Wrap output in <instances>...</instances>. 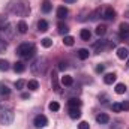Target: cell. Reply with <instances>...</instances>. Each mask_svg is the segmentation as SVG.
Segmentation results:
<instances>
[{
  "instance_id": "cell-1",
  "label": "cell",
  "mask_w": 129,
  "mask_h": 129,
  "mask_svg": "<svg viewBox=\"0 0 129 129\" xmlns=\"http://www.w3.org/2000/svg\"><path fill=\"white\" fill-rule=\"evenodd\" d=\"M8 11L17 17H27L30 14V5L27 0H11L8 3Z\"/></svg>"
},
{
  "instance_id": "cell-2",
  "label": "cell",
  "mask_w": 129,
  "mask_h": 129,
  "mask_svg": "<svg viewBox=\"0 0 129 129\" xmlns=\"http://www.w3.org/2000/svg\"><path fill=\"white\" fill-rule=\"evenodd\" d=\"M17 53H18V56H21L23 59H30V57H33V54L36 53V48H35V45H33V44L24 42V44L18 45Z\"/></svg>"
},
{
  "instance_id": "cell-3",
  "label": "cell",
  "mask_w": 129,
  "mask_h": 129,
  "mask_svg": "<svg viewBox=\"0 0 129 129\" xmlns=\"http://www.w3.org/2000/svg\"><path fill=\"white\" fill-rule=\"evenodd\" d=\"M45 68H47V60L44 57H39L32 63V72L35 75H41L45 72Z\"/></svg>"
},
{
  "instance_id": "cell-4",
  "label": "cell",
  "mask_w": 129,
  "mask_h": 129,
  "mask_svg": "<svg viewBox=\"0 0 129 129\" xmlns=\"http://www.w3.org/2000/svg\"><path fill=\"white\" fill-rule=\"evenodd\" d=\"M14 117H15V114L11 108H3L0 111V123L2 125H11L14 122Z\"/></svg>"
},
{
  "instance_id": "cell-5",
  "label": "cell",
  "mask_w": 129,
  "mask_h": 129,
  "mask_svg": "<svg viewBox=\"0 0 129 129\" xmlns=\"http://www.w3.org/2000/svg\"><path fill=\"white\" fill-rule=\"evenodd\" d=\"M12 35H14V30H12V26H9V24H3V26H0V39L2 41H6V39H11L12 38Z\"/></svg>"
},
{
  "instance_id": "cell-6",
  "label": "cell",
  "mask_w": 129,
  "mask_h": 129,
  "mask_svg": "<svg viewBox=\"0 0 129 129\" xmlns=\"http://www.w3.org/2000/svg\"><path fill=\"white\" fill-rule=\"evenodd\" d=\"M51 86H53V90L56 93H60V83H59V75H57V71H53L51 72Z\"/></svg>"
},
{
  "instance_id": "cell-7",
  "label": "cell",
  "mask_w": 129,
  "mask_h": 129,
  "mask_svg": "<svg viewBox=\"0 0 129 129\" xmlns=\"http://www.w3.org/2000/svg\"><path fill=\"white\" fill-rule=\"evenodd\" d=\"M33 125H35L36 128H45V126L48 125V119H47L44 114H39V116H36V117H35Z\"/></svg>"
},
{
  "instance_id": "cell-8",
  "label": "cell",
  "mask_w": 129,
  "mask_h": 129,
  "mask_svg": "<svg viewBox=\"0 0 129 129\" xmlns=\"http://www.w3.org/2000/svg\"><path fill=\"white\" fill-rule=\"evenodd\" d=\"M101 14H102V18H105V20H114L116 18V11L113 8H105Z\"/></svg>"
},
{
  "instance_id": "cell-9",
  "label": "cell",
  "mask_w": 129,
  "mask_h": 129,
  "mask_svg": "<svg viewBox=\"0 0 129 129\" xmlns=\"http://www.w3.org/2000/svg\"><path fill=\"white\" fill-rule=\"evenodd\" d=\"M117 57H119L120 60L128 59L129 57V50L126 47H119V48H117Z\"/></svg>"
},
{
  "instance_id": "cell-10",
  "label": "cell",
  "mask_w": 129,
  "mask_h": 129,
  "mask_svg": "<svg viewBox=\"0 0 129 129\" xmlns=\"http://www.w3.org/2000/svg\"><path fill=\"white\" fill-rule=\"evenodd\" d=\"M119 29H120V38L125 39L129 36V23H122Z\"/></svg>"
},
{
  "instance_id": "cell-11",
  "label": "cell",
  "mask_w": 129,
  "mask_h": 129,
  "mask_svg": "<svg viewBox=\"0 0 129 129\" xmlns=\"http://www.w3.org/2000/svg\"><path fill=\"white\" fill-rule=\"evenodd\" d=\"M68 105H69V108H80L81 101H80L78 98H71V99L68 101Z\"/></svg>"
},
{
  "instance_id": "cell-12",
  "label": "cell",
  "mask_w": 129,
  "mask_h": 129,
  "mask_svg": "<svg viewBox=\"0 0 129 129\" xmlns=\"http://www.w3.org/2000/svg\"><path fill=\"white\" fill-rule=\"evenodd\" d=\"M89 50H86V48H81V50H78V53H77V56H78V59L80 60H86V59H89Z\"/></svg>"
},
{
  "instance_id": "cell-13",
  "label": "cell",
  "mask_w": 129,
  "mask_h": 129,
  "mask_svg": "<svg viewBox=\"0 0 129 129\" xmlns=\"http://www.w3.org/2000/svg\"><path fill=\"white\" fill-rule=\"evenodd\" d=\"M69 117L71 119H80L81 117L80 108H69Z\"/></svg>"
},
{
  "instance_id": "cell-14",
  "label": "cell",
  "mask_w": 129,
  "mask_h": 129,
  "mask_svg": "<svg viewBox=\"0 0 129 129\" xmlns=\"http://www.w3.org/2000/svg\"><path fill=\"white\" fill-rule=\"evenodd\" d=\"M116 74H107L105 77H104V83L105 84H113V83H116Z\"/></svg>"
},
{
  "instance_id": "cell-15",
  "label": "cell",
  "mask_w": 129,
  "mask_h": 129,
  "mask_svg": "<svg viewBox=\"0 0 129 129\" xmlns=\"http://www.w3.org/2000/svg\"><path fill=\"white\" fill-rule=\"evenodd\" d=\"M96 122L101 123V125H105V123L110 122V116H108V114H99L96 117Z\"/></svg>"
},
{
  "instance_id": "cell-16",
  "label": "cell",
  "mask_w": 129,
  "mask_h": 129,
  "mask_svg": "<svg viewBox=\"0 0 129 129\" xmlns=\"http://www.w3.org/2000/svg\"><path fill=\"white\" fill-rule=\"evenodd\" d=\"M38 30L39 32H47L48 30V23L45 20H39L38 21Z\"/></svg>"
},
{
  "instance_id": "cell-17",
  "label": "cell",
  "mask_w": 129,
  "mask_h": 129,
  "mask_svg": "<svg viewBox=\"0 0 129 129\" xmlns=\"http://www.w3.org/2000/svg\"><path fill=\"white\" fill-rule=\"evenodd\" d=\"M116 93H117V95H123V93H126V86H125L123 83L116 84Z\"/></svg>"
},
{
  "instance_id": "cell-18",
  "label": "cell",
  "mask_w": 129,
  "mask_h": 129,
  "mask_svg": "<svg viewBox=\"0 0 129 129\" xmlns=\"http://www.w3.org/2000/svg\"><path fill=\"white\" fill-rule=\"evenodd\" d=\"M24 69H26V66H24L23 62H17V63H14V71H15V72L21 74V72H24Z\"/></svg>"
},
{
  "instance_id": "cell-19",
  "label": "cell",
  "mask_w": 129,
  "mask_h": 129,
  "mask_svg": "<svg viewBox=\"0 0 129 129\" xmlns=\"http://www.w3.org/2000/svg\"><path fill=\"white\" fill-rule=\"evenodd\" d=\"M68 15V9L64 8V6H60L59 9H57V18H60V20H63L64 17Z\"/></svg>"
},
{
  "instance_id": "cell-20",
  "label": "cell",
  "mask_w": 129,
  "mask_h": 129,
  "mask_svg": "<svg viewBox=\"0 0 129 129\" xmlns=\"http://www.w3.org/2000/svg\"><path fill=\"white\" fill-rule=\"evenodd\" d=\"M53 9V5H51V2H48V0H45L44 3H42V12H45V14H48L50 11Z\"/></svg>"
},
{
  "instance_id": "cell-21",
  "label": "cell",
  "mask_w": 129,
  "mask_h": 129,
  "mask_svg": "<svg viewBox=\"0 0 129 129\" xmlns=\"http://www.w3.org/2000/svg\"><path fill=\"white\" fill-rule=\"evenodd\" d=\"M72 83H74V78H72L71 75L62 77V84H63V86H72Z\"/></svg>"
},
{
  "instance_id": "cell-22",
  "label": "cell",
  "mask_w": 129,
  "mask_h": 129,
  "mask_svg": "<svg viewBox=\"0 0 129 129\" xmlns=\"http://www.w3.org/2000/svg\"><path fill=\"white\" fill-rule=\"evenodd\" d=\"M80 36H81V39H83V41H89V39H90V36H92V33H90V30H87V29H83L81 33H80Z\"/></svg>"
},
{
  "instance_id": "cell-23",
  "label": "cell",
  "mask_w": 129,
  "mask_h": 129,
  "mask_svg": "<svg viewBox=\"0 0 129 129\" xmlns=\"http://www.w3.org/2000/svg\"><path fill=\"white\" fill-rule=\"evenodd\" d=\"M27 87H29L30 90L35 92V90H38V89H39V83H38L36 80H30V81L27 83Z\"/></svg>"
},
{
  "instance_id": "cell-24",
  "label": "cell",
  "mask_w": 129,
  "mask_h": 129,
  "mask_svg": "<svg viewBox=\"0 0 129 129\" xmlns=\"http://www.w3.org/2000/svg\"><path fill=\"white\" fill-rule=\"evenodd\" d=\"M9 93H11L9 87H8V86H5V84H0V96H8Z\"/></svg>"
},
{
  "instance_id": "cell-25",
  "label": "cell",
  "mask_w": 129,
  "mask_h": 129,
  "mask_svg": "<svg viewBox=\"0 0 129 129\" xmlns=\"http://www.w3.org/2000/svg\"><path fill=\"white\" fill-rule=\"evenodd\" d=\"M17 29H18L20 33H26L27 32V24H26V21H20L18 26H17Z\"/></svg>"
},
{
  "instance_id": "cell-26",
  "label": "cell",
  "mask_w": 129,
  "mask_h": 129,
  "mask_svg": "<svg viewBox=\"0 0 129 129\" xmlns=\"http://www.w3.org/2000/svg\"><path fill=\"white\" fill-rule=\"evenodd\" d=\"M74 41H75V39H74L72 36H69V35H66L63 38V44L68 45V47H72V45H74Z\"/></svg>"
},
{
  "instance_id": "cell-27",
  "label": "cell",
  "mask_w": 129,
  "mask_h": 129,
  "mask_svg": "<svg viewBox=\"0 0 129 129\" xmlns=\"http://www.w3.org/2000/svg\"><path fill=\"white\" fill-rule=\"evenodd\" d=\"M105 45H107V41H99L98 44H95V50H96L98 53H101L105 48Z\"/></svg>"
},
{
  "instance_id": "cell-28",
  "label": "cell",
  "mask_w": 129,
  "mask_h": 129,
  "mask_svg": "<svg viewBox=\"0 0 129 129\" xmlns=\"http://www.w3.org/2000/svg\"><path fill=\"white\" fill-rule=\"evenodd\" d=\"M41 44H42L44 48H50V47L53 45V41H51L50 38H44V39H41Z\"/></svg>"
},
{
  "instance_id": "cell-29",
  "label": "cell",
  "mask_w": 129,
  "mask_h": 129,
  "mask_svg": "<svg viewBox=\"0 0 129 129\" xmlns=\"http://www.w3.org/2000/svg\"><path fill=\"white\" fill-rule=\"evenodd\" d=\"M68 32H69V27H68L66 24H63V23H60V24H59V33H60V35H66Z\"/></svg>"
},
{
  "instance_id": "cell-30",
  "label": "cell",
  "mask_w": 129,
  "mask_h": 129,
  "mask_svg": "<svg viewBox=\"0 0 129 129\" xmlns=\"http://www.w3.org/2000/svg\"><path fill=\"white\" fill-rule=\"evenodd\" d=\"M27 83L24 81V80H18V81H15V89L17 90H23V87L26 86Z\"/></svg>"
},
{
  "instance_id": "cell-31",
  "label": "cell",
  "mask_w": 129,
  "mask_h": 129,
  "mask_svg": "<svg viewBox=\"0 0 129 129\" xmlns=\"http://www.w3.org/2000/svg\"><path fill=\"white\" fill-rule=\"evenodd\" d=\"M107 33V27L105 26H98L96 27V35L98 36H102V35H105Z\"/></svg>"
},
{
  "instance_id": "cell-32",
  "label": "cell",
  "mask_w": 129,
  "mask_h": 129,
  "mask_svg": "<svg viewBox=\"0 0 129 129\" xmlns=\"http://www.w3.org/2000/svg\"><path fill=\"white\" fill-rule=\"evenodd\" d=\"M48 108H50L51 111H59V110H60V104H59V102H51V104L48 105Z\"/></svg>"
},
{
  "instance_id": "cell-33",
  "label": "cell",
  "mask_w": 129,
  "mask_h": 129,
  "mask_svg": "<svg viewBox=\"0 0 129 129\" xmlns=\"http://www.w3.org/2000/svg\"><path fill=\"white\" fill-rule=\"evenodd\" d=\"M9 69V63L3 59H0V71H8Z\"/></svg>"
},
{
  "instance_id": "cell-34",
  "label": "cell",
  "mask_w": 129,
  "mask_h": 129,
  "mask_svg": "<svg viewBox=\"0 0 129 129\" xmlns=\"http://www.w3.org/2000/svg\"><path fill=\"white\" fill-rule=\"evenodd\" d=\"M111 108H113V111H114V113H120V111H122V105H120V104H117V102H116V104H113V107H111Z\"/></svg>"
},
{
  "instance_id": "cell-35",
  "label": "cell",
  "mask_w": 129,
  "mask_h": 129,
  "mask_svg": "<svg viewBox=\"0 0 129 129\" xmlns=\"http://www.w3.org/2000/svg\"><path fill=\"white\" fill-rule=\"evenodd\" d=\"M78 129H90V126H89L87 122H81V123L78 125Z\"/></svg>"
},
{
  "instance_id": "cell-36",
  "label": "cell",
  "mask_w": 129,
  "mask_h": 129,
  "mask_svg": "<svg viewBox=\"0 0 129 129\" xmlns=\"http://www.w3.org/2000/svg\"><path fill=\"white\" fill-rule=\"evenodd\" d=\"M120 105H122V110H125V111H129V102H128V101L122 102Z\"/></svg>"
},
{
  "instance_id": "cell-37",
  "label": "cell",
  "mask_w": 129,
  "mask_h": 129,
  "mask_svg": "<svg viewBox=\"0 0 129 129\" xmlns=\"http://www.w3.org/2000/svg\"><path fill=\"white\" fill-rule=\"evenodd\" d=\"M104 69H105V66H104V64H98V66H96V72H102Z\"/></svg>"
},
{
  "instance_id": "cell-38",
  "label": "cell",
  "mask_w": 129,
  "mask_h": 129,
  "mask_svg": "<svg viewBox=\"0 0 129 129\" xmlns=\"http://www.w3.org/2000/svg\"><path fill=\"white\" fill-rule=\"evenodd\" d=\"M66 3H74V2H77V0H64Z\"/></svg>"
},
{
  "instance_id": "cell-39",
  "label": "cell",
  "mask_w": 129,
  "mask_h": 129,
  "mask_svg": "<svg viewBox=\"0 0 129 129\" xmlns=\"http://www.w3.org/2000/svg\"><path fill=\"white\" fill-rule=\"evenodd\" d=\"M128 68H129V62H128Z\"/></svg>"
}]
</instances>
